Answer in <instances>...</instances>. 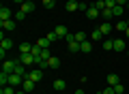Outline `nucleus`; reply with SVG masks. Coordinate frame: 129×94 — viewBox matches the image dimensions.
Returning <instances> with one entry per match:
<instances>
[{
    "label": "nucleus",
    "instance_id": "nucleus-32",
    "mask_svg": "<svg viewBox=\"0 0 129 94\" xmlns=\"http://www.w3.org/2000/svg\"><path fill=\"white\" fill-rule=\"evenodd\" d=\"M24 19H26V13H24V11L19 9L17 13H15V22H24Z\"/></svg>",
    "mask_w": 129,
    "mask_h": 94
},
{
    "label": "nucleus",
    "instance_id": "nucleus-10",
    "mask_svg": "<svg viewBox=\"0 0 129 94\" xmlns=\"http://www.w3.org/2000/svg\"><path fill=\"white\" fill-rule=\"evenodd\" d=\"M19 60H22V64H35V62H37V58H35L32 54H22Z\"/></svg>",
    "mask_w": 129,
    "mask_h": 94
},
{
    "label": "nucleus",
    "instance_id": "nucleus-28",
    "mask_svg": "<svg viewBox=\"0 0 129 94\" xmlns=\"http://www.w3.org/2000/svg\"><path fill=\"white\" fill-rule=\"evenodd\" d=\"M101 47H103V49H106V51H110V49H114V41H112V39H108V41H103V45H101Z\"/></svg>",
    "mask_w": 129,
    "mask_h": 94
},
{
    "label": "nucleus",
    "instance_id": "nucleus-12",
    "mask_svg": "<svg viewBox=\"0 0 129 94\" xmlns=\"http://www.w3.org/2000/svg\"><path fill=\"white\" fill-rule=\"evenodd\" d=\"M56 34H58V36H62V39H64V36H67V34H69V28H67V26H62V24H60V26H56Z\"/></svg>",
    "mask_w": 129,
    "mask_h": 94
},
{
    "label": "nucleus",
    "instance_id": "nucleus-24",
    "mask_svg": "<svg viewBox=\"0 0 129 94\" xmlns=\"http://www.w3.org/2000/svg\"><path fill=\"white\" fill-rule=\"evenodd\" d=\"M112 13H114V17H120V15L125 13V7H120V5H116L114 9H112Z\"/></svg>",
    "mask_w": 129,
    "mask_h": 94
},
{
    "label": "nucleus",
    "instance_id": "nucleus-6",
    "mask_svg": "<svg viewBox=\"0 0 129 94\" xmlns=\"http://www.w3.org/2000/svg\"><path fill=\"white\" fill-rule=\"evenodd\" d=\"M112 30H114V26H112V24H110V22H103V24H101V26H99V32H101V34H103V36H108V34H110V32H112Z\"/></svg>",
    "mask_w": 129,
    "mask_h": 94
},
{
    "label": "nucleus",
    "instance_id": "nucleus-44",
    "mask_svg": "<svg viewBox=\"0 0 129 94\" xmlns=\"http://www.w3.org/2000/svg\"><path fill=\"white\" fill-rule=\"evenodd\" d=\"M17 94H28V92H24V90H22V92H17Z\"/></svg>",
    "mask_w": 129,
    "mask_h": 94
},
{
    "label": "nucleus",
    "instance_id": "nucleus-17",
    "mask_svg": "<svg viewBox=\"0 0 129 94\" xmlns=\"http://www.w3.org/2000/svg\"><path fill=\"white\" fill-rule=\"evenodd\" d=\"M67 11H69V13H73V11H80L78 2H75V0H67Z\"/></svg>",
    "mask_w": 129,
    "mask_h": 94
},
{
    "label": "nucleus",
    "instance_id": "nucleus-14",
    "mask_svg": "<svg viewBox=\"0 0 129 94\" xmlns=\"http://www.w3.org/2000/svg\"><path fill=\"white\" fill-rule=\"evenodd\" d=\"M0 47H2V49H11V47H13V41L2 36V39H0Z\"/></svg>",
    "mask_w": 129,
    "mask_h": 94
},
{
    "label": "nucleus",
    "instance_id": "nucleus-5",
    "mask_svg": "<svg viewBox=\"0 0 129 94\" xmlns=\"http://www.w3.org/2000/svg\"><path fill=\"white\" fill-rule=\"evenodd\" d=\"M13 73H17V75H22L24 79L28 77V71H26V66L22 64V60H17V64H15V71H13Z\"/></svg>",
    "mask_w": 129,
    "mask_h": 94
},
{
    "label": "nucleus",
    "instance_id": "nucleus-42",
    "mask_svg": "<svg viewBox=\"0 0 129 94\" xmlns=\"http://www.w3.org/2000/svg\"><path fill=\"white\" fill-rule=\"evenodd\" d=\"M73 94H84V90H82V88H80V90H75V92H73Z\"/></svg>",
    "mask_w": 129,
    "mask_h": 94
},
{
    "label": "nucleus",
    "instance_id": "nucleus-21",
    "mask_svg": "<svg viewBox=\"0 0 129 94\" xmlns=\"http://www.w3.org/2000/svg\"><path fill=\"white\" fill-rule=\"evenodd\" d=\"M101 17H103V22H110V19L114 17V13H112V9H103V11H101Z\"/></svg>",
    "mask_w": 129,
    "mask_h": 94
},
{
    "label": "nucleus",
    "instance_id": "nucleus-16",
    "mask_svg": "<svg viewBox=\"0 0 129 94\" xmlns=\"http://www.w3.org/2000/svg\"><path fill=\"white\" fill-rule=\"evenodd\" d=\"M37 68H41V71H45V68H50V62H47V60H43V58H37Z\"/></svg>",
    "mask_w": 129,
    "mask_h": 94
},
{
    "label": "nucleus",
    "instance_id": "nucleus-41",
    "mask_svg": "<svg viewBox=\"0 0 129 94\" xmlns=\"http://www.w3.org/2000/svg\"><path fill=\"white\" fill-rule=\"evenodd\" d=\"M127 2H129V0H116V5H120V7H125Z\"/></svg>",
    "mask_w": 129,
    "mask_h": 94
},
{
    "label": "nucleus",
    "instance_id": "nucleus-9",
    "mask_svg": "<svg viewBox=\"0 0 129 94\" xmlns=\"http://www.w3.org/2000/svg\"><path fill=\"white\" fill-rule=\"evenodd\" d=\"M22 90H24V92H32V90H35V81L26 77V79H24V83H22Z\"/></svg>",
    "mask_w": 129,
    "mask_h": 94
},
{
    "label": "nucleus",
    "instance_id": "nucleus-29",
    "mask_svg": "<svg viewBox=\"0 0 129 94\" xmlns=\"http://www.w3.org/2000/svg\"><path fill=\"white\" fill-rule=\"evenodd\" d=\"M0 94H17V92H15L13 85H2V92H0Z\"/></svg>",
    "mask_w": 129,
    "mask_h": 94
},
{
    "label": "nucleus",
    "instance_id": "nucleus-30",
    "mask_svg": "<svg viewBox=\"0 0 129 94\" xmlns=\"http://www.w3.org/2000/svg\"><path fill=\"white\" fill-rule=\"evenodd\" d=\"M41 51H43V49L39 47V45H32V51H30V54L35 56V58H41Z\"/></svg>",
    "mask_w": 129,
    "mask_h": 94
},
{
    "label": "nucleus",
    "instance_id": "nucleus-34",
    "mask_svg": "<svg viewBox=\"0 0 129 94\" xmlns=\"http://www.w3.org/2000/svg\"><path fill=\"white\" fill-rule=\"evenodd\" d=\"M43 7H45V9H54V7H56V0H43Z\"/></svg>",
    "mask_w": 129,
    "mask_h": 94
},
{
    "label": "nucleus",
    "instance_id": "nucleus-13",
    "mask_svg": "<svg viewBox=\"0 0 129 94\" xmlns=\"http://www.w3.org/2000/svg\"><path fill=\"white\" fill-rule=\"evenodd\" d=\"M64 88H67V81H62V79H56L54 81V90H56V92H62Z\"/></svg>",
    "mask_w": 129,
    "mask_h": 94
},
{
    "label": "nucleus",
    "instance_id": "nucleus-7",
    "mask_svg": "<svg viewBox=\"0 0 129 94\" xmlns=\"http://www.w3.org/2000/svg\"><path fill=\"white\" fill-rule=\"evenodd\" d=\"M0 26H2V30H15L17 22L15 19H7V22H0Z\"/></svg>",
    "mask_w": 129,
    "mask_h": 94
},
{
    "label": "nucleus",
    "instance_id": "nucleus-22",
    "mask_svg": "<svg viewBox=\"0 0 129 94\" xmlns=\"http://www.w3.org/2000/svg\"><path fill=\"white\" fill-rule=\"evenodd\" d=\"M19 51H22V54H30V51H32V45L30 43H22V45H19Z\"/></svg>",
    "mask_w": 129,
    "mask_h": 94
},
{
    "label": "nucleus",
    "instance_id": "nucleus-18",
    "mask_svg": "<svg viewBox=\"0 0 129 94\" xmlns=\"http://www.w3.org/2000/svg\"><path fill=\"white\" fill-rule=\"evenodd\" d=\"M19 9H22L24 13H32V11H35V2H24Z\"/></svg>",
    "mask_w": 129,
    "mask_h": 94
},
{
    "label": "nucleus",
    "instance_id": "nucleus-49",
    "mask_svg": "<svg viewBox=\"0 0 129 94\" xmlns=\"http://www.w3.org/2000/svg\"><path fill=\"white\" fill-rule=\"evenodd\" d=\"M127 83H129V79H127Z\"/></svg>",
    "mask_w": 129,
    "mask_h": 94
},
{
    "label": "nucleus",
    "instance_id": "nucleus-19",
    "mask_svg": "<svg viewBox=\"0 0 129 94\" xmlns=\"http://www.w3.org/2000/svg\"><path fill=\"white\" fill-rule=\"evenodd\" d=\"M37 45H39V47H41V49H50V41H47V36H43V39H39L37 41Z\"/></svg>",
    "mask_w": 129,
    "mask_h": 94
},
{
    "label": "nucleus",
    "instance_id": "nucleus-36",
    "mask_svg": "<svg viewBox=\"0 0 129 94\" xmlns=\"http://www.w3.org/2000/svg\"><path fill=\"white\" fill-rule=\"evenodd\" d=\"M106 2V9H114L116 7V0H103Z\"/></svg>",
    "mask_w": 129,
    "mask_h": 94
},
{
    "label": "nucleus",
    "instance_id": "nucleus-38",
    "mask_svg": "<svg viewBox=\"0 0 129 94\" xmlns=\"http://www.w3.org/2000/svg\"><path fill=\"white\" fill-rule=\"evenodd\" d=\"M95 7H97L99 11H103V9H106V2H103V0H97V2H95Z\"/></svg>",
    "mask_w": 129,
    "mask_h": 94
},
{
    "label": "nucleus",
    "instance_id": "nucleus-39",
    "mask_svg": "<svg viewBox=\"0 0 129 94\" xmlns=\"http://www.w3.org/2000/svg\"><path fill=\"white\" fill-rule=\"evenodd\" d=\"M101 94H116V92H114V88H112V85H108L106 90H101Z\"/></svg>",
    "mask_w": 129,
    "mask_h": 94
},
{
    "label": "nucleus",
    "instance_id": "nucleus-45",
    "mask_svg": "<svg viewBox=\"0 0 129 94\" xmlns=\"http://www.w3.org/2000/svg\"><path fill=\"white\" fill-rule=\"evenodd\" d=\"M127 11H129V2H127Z\"/></svg>",
    "mask_w": 129,
    "mask_h": 94
},
{
    "label": "nucleus",
    "instance_id": "nucleus-1",
    "mask_svg": "<svg viewBox=\"0 0 129 94\" xmlns=\"http://www.w3.org/2000/svg\"><path fill=\"white\" fill-rule=\"evenodd\" d=\"M24 83V77L17 75V73H9V85H13V88H17V85Z\"/></svg>",
    "mask_w": 129,
    "mask_h": 94
},
{
    "label": "nucleus",
    "instance_id": "nucleus-48",
    "mask_svg": "<svg viewBox=\"0 0 129 94\" xmlns=\"http://www.w3.org/2000/svg\"><path fill=\"white\" fill-rule=\"evenodd\" d=\"M97 94H101V92H97Z\"/></svg>",
    "mask_w": 129,
    "mask_h": 94
},
{
    "label": "nucleus",
    "instance_id": "nucleus-2",
    "mask_svg": "<svg viewBox=\"0 0 129 94\" xmlns=\"http://www.w3.org/2000/svg\"><path fill=\"white\" fill-rule=\"evenodd\" d=\"M41 77H43V71H41V68H32V71L28 73V79H32L35 83H37V81H41Z\"/></svg>",
    "mask_w": 129,
    "mask_h": 94
},
{
    "label": "nucleus",
    "instance_id": "nucleus-46",
    "mask_svg": "<svg viewBox=\"0 0 129 94\" xmlns=\"http://www.w3.org/2000/svg\"><path fill=\"white\" fill-rule=\"evenodd\" d=\"M127 26H129V19H127Z\"/></svg>",
    "mask_w": 129,
    "mask_h": 94
},
{
    "label": "nucleus",
    "instance_id": "nucleus-8",
    "mask_svg": "<svg viewBox=\"0 0 129 94\" xmlns=\"http://www.w3.org/2000/svg\"><path fill=\"white\" fill-rule=\"evenodd\" d=\"M118 83H120V77L116 75V73H110V75H108V85L114 88V85H118Z\"/></svg>",
    "mask_w": 129,
    "mask_h": 94
},
{
    "label": "nucleus",
    "instance_id": "nucleus-31",
    "mask_svg": "<svg viewBox=\"0 0 129 94\" xmlns=\"http://www.w3.org/2000/svg\"><path fill=\"white\" fill-rule=\"evenodd\" d=\"M80 45H82V51H84V54H90V49H92V47H90V41H84V43H80Z\"/></svg>",
    "mask_w": 129,
    "mask_h": 94
},
{
    "label": "nucleus",
    "instance_id": "nucleus-43",
    "mask_svg": "<svg viewBox=\"0 0 129 94\" xmlns=\"http://www.w3.org/2000/svg\"><path fill=\"white\" fill-rule=\"evenodd\" d=\"M125 36H127V39H129V28H127V30H125Z\"/></svg>",
    "mask_w": 129,
    "mask_h": 94
},
{
    "label": "nucleus",
    "instance_id": "nucleus-26",
    "mask_svg": "<svg viewBox=\"0 0 129 94\" xmlns=\"http://www.w3.org/2000/svg\"><path fill=\"white\" fill-rule=\"evenodd\" d=\"M127 22H125V19H123V22H118V24H116V26H114V30H118V32H125V30H127Z\"/></svg>",
    "mask_w": 129,
    "mask_h": 94
},
{
    "label": "nucleus",
    "instance_id": "nucleus-11",
    "mask_svg": "<svg viewBox=\"0 0 129 94\" xmlns=\"http://www.w3.org/2000/svg\"><path fill=\"white\" fill-rule=\"evenodd\" d=\"M11 11L7 9V7H2V9H0V22H7V19H11Z\"/></svg>",
    "mask_w": 129,
    "mask_h": 94
},
{
    "label": "nucleus",
    "instance_id": "nucleus-47",
    "mask_svg": "<svg viewBox=\"0 0 129 94\" xmlns=\"http://www.w3.org/2000/svg\"><path fill=\"white\" fill-rule=\"evenodd\" d=\"M56 94H62V92H56Z\"/></svg>",
    "mask_w": 129,
    "mask_h": 94
},
{
    "label": "nucleus",
    "instance_id": "nucleus-25",
    "mask_svg": "<svg viewBox=\"0 0 129 94\" xmlns=\"http://www.w3.org/2000/svg\"><path fill=\"white\" fill-rule=\"evenodd\" d=\"M47 62H50V68H58V66H60V60L56 58V56H52V58L47 60Z\"/></svg>",
    "mask_w": 129,
    "mask_h": 94
},
{
    "label": "nucleus",
    "instance_id": "nucleus-23",
    "mask_svg": "<svg viewBox=\"0 0 129 94\" xmlns=\"http://www.w3.org/2000/svg\"><path fill=\"white\" fill-rule=\"evenodd\" d=\"M101 39H103V34H101V32H99V28L90 32V41H101Z\"/></svg>",
    "mask_w": 129,
    "mask_h": 94
},
{
    "label": "nucleus",
    "instance_id": "nucleus-3",
    "mask_svg": "<svg viewBox=\"0 0 129 94\" xmlns=\"http://www.w3.org/2000/svg\"><path fill=\"white\" fill-rule=\"evenodd\" d=\"M86 17H88V19H90V22H92V19L101 17V11L97 9V7H88V11H86Z\"/></svg>",
    "mask_w": 129,
    "mask_h": 94
},
{
    "label": "nucleus",
    "instance_id": "nucleus-35",
    "mask_svg": "<svg viewBox=\"0 0 129 94\" xmlns=\"http://www.w3.org/2000/svg\"><path fill=\"white\" fill-rule=\"evenodd\" d=\"M60 36L56 34V32H50V34H47V41H50V43H54V41H58Z\"/></svg>",
    "mask_w": 129,
    "mask_h": 94
},
{
    "label": "nucleus",
    "instance_id": "nucleus-15",
    "mask_svg": "<svg viewBox=\"0 0 129 94\" xmlns=\"http://www.w3.org/2000/svg\"><path fill=\"white\" fill-rule=\"evenodd\" d=\"M114 51H125V41L123 39H114Z\"/></svg>",
    "mask_w": 129,
    "mask_h": 94
},
{
    "label": "nucleus",
    "instance_id": "nucleus-20",
    "mask_svg": "<svg viewBox=\"0 0 129 94\" xmlns=\"http://www.w3.org/2000/svg\"><path fill=\"white\" fill-rule=\"evenodd\" d=\"M69 51L71 54H78V51H82V45H80L78 41H73V43H69Z\"/></svg>",
    "mask_w": 129,
    "mask_h": 94
},
{
    "label": "nucleus",
    "instance_id": "nucleus-37",
    "mask_svg": "<svg viewBox=\"0 0 129 94\" xmlns=\"http://www.w3.org/2000/svg\"><path fill=\"white\" fill-rule=\"evenodd\" d=\"M41 58H43V60H50V58H52L50 49H43V51H41Z\"/></svg>",
    "mask_w": 129,
    "mask_h": 94
},
{
    "label": "nucleus",
    "instance_id": "nucleus-4",
    "mask_svg": "<svg viewBox=\"0 0 129 94\" xmlns=\"http://www.w3.org/2000/svg\"><path fill=\"white\" fill-rule=\"evenodd\" d=\"M15 64H17V60H5V62H2V71L5 73H13Z\"/></svg>",
    "mask_w": 129,
    "mask_h": 94
},
{
    "label": "nucleus",
    "instance_id": "nucleus-40",
    "mask_svg": "<svg viewBox=\"0 0 129 94\" xmlns=\"http://www.w3.org/2000/svg\"><path fill=\"white\" fill-rule=\"evenodd\" d=\"M114 92H116V94H123V92H125V88L118 83V85H114Z\"/></svg>",
    "mask_w": 129,
    "mask_h": 94
},
{
    "label": "nucleus",
    "instance_id": "nucleus-33",
    "mask_svg": "<svg viewBox=\"0 0 129 94\" xmlns=\"http://www.w3.org/2000/svg\"><path fill=\"white\" fill-rule=\"evenodd\" d=\"M75 41H78V43H84V41H88V39H86L84 32H75Z\"/></svg>",
    "mask_w": 129,
    "mask_h": 94
},
{
    "label": "nucleus",
    "instance_id": "nucleus-27",
    "mask_svg": "<svg viewBox=\"0 0 129 94\" xmlns=\"http://www.w3.org/2000/svg\"><path fill=\"white\" fill-rule=\"evenodd\" d=\"M0 85H9V73H0Z\"/></svg>",
    "mask_w": 129,
    "mask_h": 94
}]
</instances>
